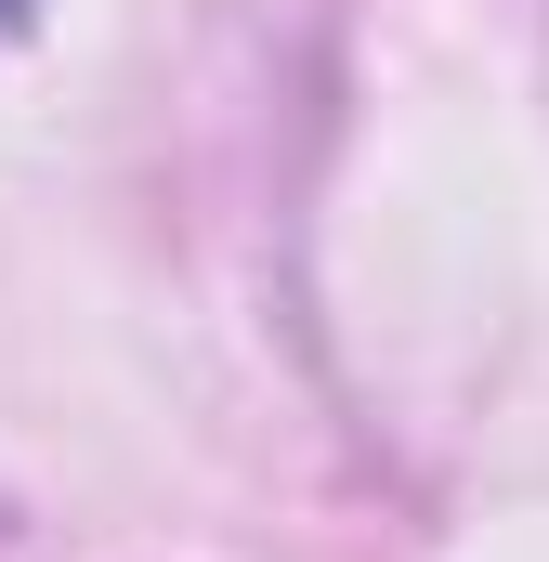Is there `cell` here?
<instances>
[{"label": "cell", "mask_w": 549, "mask_h": 562, "mask_svg": "<svg viewBox=\"0 0 549 562\" xmlns=\"http://www.w3.org/2000/svg\"><path fill=\"white\" fill-rule=\"evenodd\" d=\"M0 13H13V0H0Z\"/></svg>", "instance_id": "cell-1"}]
</instances>
